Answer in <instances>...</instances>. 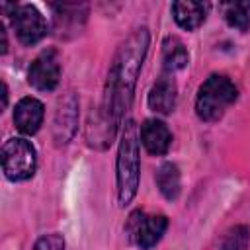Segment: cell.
<instances>
[{
  "label": "cell",
  "instance_id": "cell-1",
  "mask_svg": "<svg viewBox=\"0 0 250 250\" xmlns=\"http://www.w3.org/2000/svg\"><path fill=\"white\" fill-rule=\"evenodd\" d=\"M148 45L150 33L146 27L135 29L119 45L109 64L100 109L96 111L94 123L88 125V137H92L88 143L92 146L105 148L111 143L117 127L121 125L123 115L133 104L137 78L141 74Z\"/></svg>",
  "mask_w": 250,
  "mask_h": 250
},
{
  "label": "cell",
  "instance_id": "cell-2",
  "mask_svg": "<svg viewBox=\"0 0 250 250\" xmlns=\"http://www.w3.org/2000/svg\"><path fill=\"white\" fill-rule=\"evenodd\" d=\"M117 201L121 207L129 205L139 189L141 180V152H139V129L135 121H125L115 162Z\"/></svg>",
  "mask_w": 250,
  "mask_h": 250
},
{
  "label": "cell",
  "instance_id": "cell-3",
  "mask_svg": "<svg viewBox=\"0 0 250 250\" xmlns=\"http://www.w3.org/2000/svg\"><path fill=\"white\" fill-rule=\"evenodd\" d=\"M238 90L234 82L225 74H211L197 90L195 113L205 123L219 121L225 111L236 102Z\"/></svg>",
  "mask_w": 250,
  "mask_h": 250
},
{
  "label": "cell",
  "instance_id": "cell-4",
  "mask_svg": "<svg viewBox=\"0 0 250 250\" xmlns=\"http://www.w3.org/2000/svg\"><path fill=\"white\" fill-rule=\"evenodd\" d=\"M0 160H2L4 176L12 182L29 180L35 174V168H37L35 146L29 141L21 139V137H12L2 145Z\"/></svg>",
  "mask_w": 250,
  "mask_h": 250
},
{
  "label": "cell",
  "instance_id": "cell-5",
  "mask_svg": "<svg viewBox=\"0 0 250 250\" xmlns=\"http://www.w3.org/2000/svg\"><path fill=\"white\" fill-rule=\"evenodd\" d=\"M4 10H10V21L12 27L20 39V43L31 47L37 45L47 33L49 23L45 16L31 4H4Z\"/></svg>",
  "mask_w": 250,
  "mask_h": 250
},
{
  "label": "cell",
  "instance_id": "cell-6",
  "mask_svg": "<svg viewBox=\"0 0 250 250\" xmlns=\"http://www.w3.org/2000/svg\"><path fill=\"white\" fill-rule=\"evenodd\" d=\"M166 229H168L166 215H146L143 211H135L129 217V225H127L133 244L139 246L141 250H150L152 246H156L164 236Z\"/></svg>",
  "mask_w": 250,
  "mask_h": 250
},
{
  "label": "cell",
  "instance_id": "cell-7",
  "mask_svg": "<svg viewBox=\"0 0 250 250\" xmlns=\"http://www.w3.org/2000/svg\"><path fill=\"white\" fill-rule=\"evenodd\" d=\"M61 80V61L55 49H45L29 66L27 82L39 92H51Z\"/></svg>",
  "mask_w": 250,
  "mask_h": 250
},
{
  "label": "cell",
  "instance_id": "cell-8",
  "mask_svg": "<svg viewBox=\"0 0 250 250\" xmlns=\"http://www.w3.org/2000/svg\"><path fill=\"white\" fill-rule=\"evenodd\" d=\"M78 129V98L74 92L59 98L55 119H53V139L57 146H62L72 141Z\"/></svg>",
  "mask_w": 250,
  "mask_h": 250
},
{
  "label": "cell",
  "instance_id": "cell-9",
  "mask_svg": "<svg viewBox=\"0 0 250 250\" xmlns=\"http://www.w3.org/2000/svg\"><path fill=\"white\" fill-rule=\"evenodd\" d=\"M45 117V107L37 98L25 96L16 104L14 109V123L16 129L23 135H35L43 123Z\"/></svg>",
  "mask_w": 250,
  "mask_h": 250
},
{
  "label": "cell",
  "instance_id": "cell-10",
  "mask_svg": "<svg viewBox=\"0 0 250 250\" xmlns=\"http://www.w3.org/2000/svg\"><path fill=\"white\" fill-rule=\"evenodd\" d=\"M176 102H178V88H176L172 74L166 72L152 84L148 92V107L156 113L168 115L174 111Z\"/></svg>",
  "mask_w": 250,
  "mask_h": 250
},
{
  "label": "cell",
  "instance_id": "cell-11",
  "mask_svg": "<svg viewBox=\"0 0 250 250\" xmlns=\"http://www.w3.org/2000/svg\"><path fill=\"white\" fill-rule=\"evenodd\" d=\"M141 143L143 146L154 154V156H162L168 152L170 145H172V133L168 129V125L160 119H146L141 125Z\"/></svg>",
  "mask_w": 250,
  "mask_h": 250
},
{
  "label": "cell",
  "instance_id": "cell-12",
  "mask_svg": "<svg viewBox=\"0 0 250 250\" xmlns=\"http://www.w3.org/2000/svg\"><path fill=\"white\" fill-rule=\"evenodd\" d=\"M53 10V20L57 31L62 35L66 31L78 33L82 23L86 21V6L84 4H51Z\"/></svg>",
  "mask_w": 250,
  "mask_h": 250
},
{
  "label": "cell",
  "instance_id": "cell-13",
  "mask_svg": "<svg viewBox=\"0 0 250 250\" xmlns=\"http://www.w3.org/2000/svg\"><path fill=\"white\" fill-rule=\"evenodd\" d=\"M207 10H209V6L203 2H174L172 4L174 20L186 31L197 29L205 21Z\"/></svg>",
  "mask_w": 250,
  "mask_h": 250
},
{
  "label": "cell",
  "instance_id": "cell-14",
  "mask_svg": "<svg viewBox=\"0 0 250 250\" xmlns=\"http://www.w3.org/2000/svg\"><path fill=\"white\" fill-rule=\"evenodd\" d=\"M162 62H164V70L168 74L182 70L188 62H189V53L186 49V45L182 43V39L170 35L164 39L162 43Z\"/></svg>",
  "mask_w": 250,
  "mask_h": 250
},
{
  "label": "cell",
  "instance_id": "cell-15",
  "mask_svg": "<svg viewBox=\"0 0 250 250\" xmlns=\"http://www.w3.org/2000/svg\"><path fill=\"white\" fill-rule=\"evenodd\" d=\"M156 186L160 189V193L168 199V201H176L178 195H180V189H182V176H180V170L174 162H164L156 176Z\"/></svg>",
  "mask_w": 250,
  "mask_h": 250
},
{
  "label": "cell",
  "instance_id": "cell-16",
  "mask_svg": "<svg viewBox=\"0 0 250 250\" xmlns=\"http://www.w3.org/2000/svg\"><path fill=\"white\" fill-rule=\"evenodd\" d=\"M225 21L238 31H248L250 27V2H229L223 4Z\"/></svg>",
  "mask_w": 250,
  "mask_h": 250
},
{
  "label": "cell",
  "instance_id": "cell-17",
  "mask_svg": "<svg viewBox=\"0 0 250 250\" xmlns=\"http://www.w3.org/2000/svg\"><path fill=\"white\" fill-rule=\"evenodd\" d=\"M248 244H250V230L248 227L240 225V227H234V230H230L221 250H248Z\"/></svg>",
  "mask_w": 250,
  "mask_h": 250
},
{
  "label": "cell",
  "instance_id": "cell-18",
  "mask_svg": "<svg viewBox=\"0 0 250 250\" xmlns=\"http://www.w3.org/2000/svg\"><path fill=\"white\" fill-rule=\"evenodd\" d=\"M33 250H64V238L59 232L43 234L41 238H37Z\"/></svg>",
  "mask_w": 250,
  "mask_h": 250
}]
</instances>
